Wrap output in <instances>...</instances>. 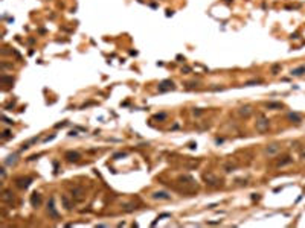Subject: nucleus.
Segmentation results:
<instances>
[{
  "label": "nucleus",
  "mask_w": 305,
  "mask_h": 228,
  "mask_svg": "<svg viewBox=\"0 0 305 228\" xmlns=\"http://www.w3.org/2000/svg\"><path fill=\"white\" fill-rule=\"evenodd\" d=\"M305 73V67H299V69H294V70H291V75H294V76H302Z\"/></svg>",
  "instance_id": "1"
},
{
  "label": "nucleus",
  "mask_w": 305,
  "mask_h": 228,
  "mask_svg": "<svg viewBox=\"0 0 305 228\" xmlns=\"http://www.w3.org/2000/svg\"><path fill=\"white\" fill-rule=\"evenodd\" d=\"M278 151H279L278 145H272V147H267V149H266V154H270V155H273V154H276Z\"/></svg>",
  "instance_id": "3"
},
{
  "label": "nucleus",
  "mask_w": 305,
  "mask_h": 228,
  "mask_svg": "<svg viewBox=\"0 0 305 228\" xmlns=\"http://www.w3.org/2000/svg\"><path fill=\"white\" fill-rule=\"evenodd\" d=\"M66 158L69 160V161H76V160L79 158V155H78L76 152H73V154H72V152H69V154H66Z\"/></svg>",
  "instance_id": "2"
},
{
  "label": "nucleus",
  "mask_w": 305,
  "mask_h": 228,
  "mask_svg": "<svg viewBox=\"0 0 305 228\" xmlns=\"http://www.w3.org/2000/svg\"><path fill=\"white\" fill-rule=\"evenodd\" d=\"M288 119L296 120V123H299V122H301V117L297 116V114H293V113H290V114H288Z\"/></svg>",
  "instance_id": "4"
},
{
  "label": "nucleus",
  "mask_w": 305,
  "mask_h": 228,
  "mask_svg": "<svg viewBox=\"0 0 305 228\" xmlns=\"http://www.w3.org/2000/svg\"><path fill=\"white\" fill-rule=\"evenodd\" d=\"M154 198H165V199H169V196L166 193H154Z\"/></svg>",
  "instance_id": "5"
},
{
  "label": "nucleus",
  "mask_w": 305,
  "mask_h": 228,
  "mask_svg": "<svg viewBox=\"0 0 305 228\" xmlns=\"http://www.w3.org/2000/svg\"><path fill=\"white\" fill-rule=\"evenodd\" d=\"M269 108H282V104H269Z\"/></svg>",
  "instance_id": "6"
}]
</instances>
